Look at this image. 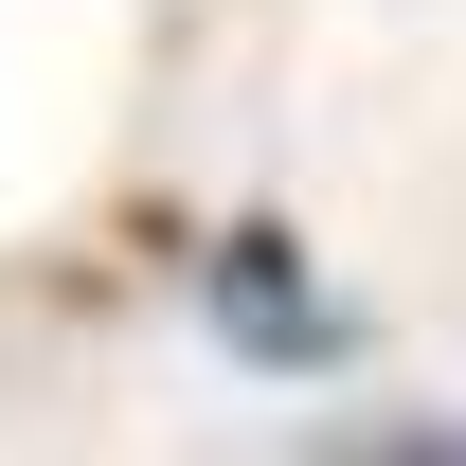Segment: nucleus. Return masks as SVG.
Wrapping results in <instances>:
<instances>
[{"label": "nucleus", "mask_w": 466, "mask_h": 466, "mask_svg": "<svg viewBox=\"0 0 466 466\" xmlns=\"http://www.w3.org/2000/svg\"><path fill=\"white\" fill-rule=\"evenodd\" d=\"M198 305H216V341L251 359V377H341L359 359V323L305 288V233L288 216H233L216 251H198Z\"/></svg>", "instance_id": "nucleus-1"}]
</instances>
